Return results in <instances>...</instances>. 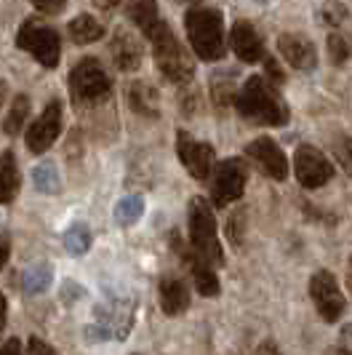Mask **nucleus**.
Instances as JSON below:
<instances>
[{
  "label": "nucleus",
  "mask_w": 352,
  "mask_h": 355,
  "mask_svg": "<svg viewBox=\"0 0 352 355\" xmlns=\"http://www.w3.org/2000/svg\"><path fill=\"white\" fill-rule=\"evenodd\" d=\"M238 112L259 125H285L288 123V107L283 105L281 94L272 89V83L264 75H251L240 94L235 96Z\"/></svg>",
  "instance_id": "f257e3e1"
},
{
  "label": "nucleus",
  "mask_w": 352,
  "mask_h": 355,
  "mask_svg": "<svg viewBox=\"0 0 352 355\" xmlns=\"http://www.w3.org/2000/svg\"><path fill=\"white\" fill-rule=\"evenodd\" d=\"M147 40H150V46H152V56H155L158 70L163 72L168 80H174L179 86L193 80V75H195L193 59H190L187 49L179 43V37L174 35V30H171L166 21H158V24L147 33Z\"/></svg>",
  "instance_id": "f03ea898"
},
{
  "label": "nucleus",
  "mask_w": 352,
  "mask_h": 355,
  "mask_svg": "<svg viewBox=\"0 0 352 355\" xmlns=\"http://www.w3.org/2000/svg\"><path fill=\"white\" fill-rule=\"evenodd\" d=\"M184 27H187V37L193 51L203 59V62H219L225 59V21L216 8H193L184 17Z\"/></svg>",
  "instance_id": "7ed1b4c3"
},
{
  "label": "nucleus",
  "mask_w": 352,
  "mask_h": 355,
  "mask_svg": "<svg viewBox=\"0 0 352 355\" xmlns=\"http://www.w3.org/2000/svg\"><path fill=\"white\" fill-rule=\"evenodd\" d=\"M190 243L193 249L206 257L211 265H225V254H222V243L216 238V219L206 198H193L190 200Z\"/></svg>",
  "instance_id": "20e7f679"
},
{
  "label": "nucleus",
  "mask_w": 352,
  "mask_h": 355,
  "mask_svg": "<svg viewBox=\"0 0 352 355\" xmlns=\"http://www.w3.org/2000/svg\"><path fill=\"white\" fill-rule=\"evenodd\" d=\"M112 80L96 56L80 59L70 72V94L78 105H96L109 96Z\"/></svg>",
  "instance_id": "39448f33"
},
{
  "label": "nucleus",
  "mask_w": 352,
  "mask_h": 355,
  "mask_svg": "<svg viewBox=\"0 0 352 355\" xmlns=\"http://www.w3.org/2000/svg\"><path fill=\"white\" fill-rule=\"evenodd\" d=\"M17 49L33 53L35 62H40L43 67H56L59 56H62V43H59V33L43 24L37 17H30L17 33Z\"/></svg>",
  "instance_id": "423d86ee"
},
{
  "label": "nucleus",
  "mask_w": 352,
  "mask_h": 355,
  "mask_svg": "<svg viewBox=\"0 0 352 355\" xmlns=\"http://www.w3.org/2000/svg\"><path fill=\"white\" fill-rule=\"evenodd\" d=\"M248 179V166L240 158H227L222 160L213 168V182H211V198L216 209H227L229 203H235L243 196Z\"/></svg>",
  "instance_id": "0eeeda50"
},
{
  "label": "nucleus",
  "mask_w": 352,
  "mask_h": 355,
  "mask_svg": "<svg viewBox=\"0 0 352 355\" xmlns=\"http://www.w3.org/2000/svg\"><path fill=\"white\" fill-rule=\"evenodd\" d=\"M294 168H297L299 184L307 187V190H317V187H323L326 182H331V177H334L331 160L326 158L317 147H313V144H301L299 150H297Z\"/></svg>",
  "instance_id": "6e6552de"
},
{
  "label": "nucleus",
  "mask_w": 352,
  "mask_h": 355,
  "mask_svg": "<svg viewBox=\"0 0 352 355\" xmlns=\"http://www.w3.org/2000/svg\"><path fill=\"white\" fill-rule=\"evenodd\" d=\"M310 297L315 302L320 318L326 323H336L339 315L344 313V294L339 291L336 278L328 270H317L310 281Z\"/></svg>",
  "instance_id": "1a4fd4ad"
},
{
  "label": "nucleus",
  "mask_w": 352,
  "mask_h": 355,
  "mask_svg": "<svg viewBox=\"0 0 352 355\" xmlns=\"http://www.w3.org/2000/svg\"><path fill=\"white\" fill-rule=\"evenodd\" d=\"M176 153H179V160L184 163V168L190 171V177L200 179V182H206V179L213 174V147L209 142H200V139H195L193 134H187V131H179V137H176Z\"/></svg>",
  "instance_id": "9d476101"
},
{
  "label": "nucleus",
  "mask_w": 352,
  "mask_h": 355,
  "mask_svg": "<svg viewBox=\"0 0 352 355\" xmlns=\"http://www.w3.org/2000/svg\"><path fill=\"white\" fill-rule=\"evenodd\" d=\"M171 243H174V251L179 254V259L190 267L193 281H195V288H197L203 297H219L222 286H219V278H216V272H213L211 262H209L206 257H200L195 249L184 246L179 235H171Z\"/></svg>",
  "instance_id": "9b49d317"
},
{
  "label": "nucleus",
  "mask_w": 352,
  "mask_h": 355,
  "mask_svg": "<svg viewBox=\"0 0 352 355\" xmlns=\"http://www.w3.org/2000/svg\"><path fill=\"white\" fill-rule=\"evenodd\" d=\"M59 134H62V102L51 99L46 105V110L40 112V118L27 128V147H30V153H35V155L46 153L59 139Z\"/></svg>",
  "instance_id": "f8f14e48"
},
{
  "label": "nucleus",
  "mask_w": 352,
  "mask_h": 355,
  "mask_svg": "<svg viewBox=\"0 0 352 355\" xmlns=\"http://www.w3.org/2000/svg\"><path fill=\"white\" fill-rule=\"evenodd\" d=\"M246 155L254 160V166L267 174L270 179H283L288 177V160H285V153H283L278 142L275 139H270V137H259V139H254V142L246 144Z\"/></svg>",
  "instance_id": "ddd939ff"
},
{
  "label": "nucleus",
  "mask_w": 352,
  "mask_h": 355,
  "mask_svg": "<svg viewBox=\"0 0 352 355\" xmlns=\"http://www.w3.org/2000/svg\"><path fill=\"white\" fill-rule=\"evenodd\" d=\"M229 43H232V51L240 62L246 64H256V62H264V43L256 27L248 24V21H235L232 24V33H229Z\"/></svg>",
  "instance_id": "4468645a"
},
{
  "label": "nucleus",
  "mask_w": 352,
  "mask_h": 355,
  "mask_svg": "<svg viewBox=\"0 0 352 355\" xmlns=\"http://www.w3.org/2000/svg\"><path fill=\"white\" fill-rule=\"evenodd\" d=\"M278 51H281V56L294 70H313L317 64L315 46L304 35H294V33L281 35L278 37Z\"/></svg>",
  "instance_id": "2eb2a0df"
},
{
  "label": "nucleus",
  "mask_w": 352,
  "mask_h": 355,
  "mask_svg": "<svg viewBox=\"0 0 352 355\" xmlns=\"http://www.w3.org/2000/svg\"><path fill=\"white\" fill-rule=\"evenodd\" d=\"M109 53H112V62L121 72H134L141 67V43L125 30L115 33L112 43H109Z\"/></svg>",
  "instance_id": "dca6fc26"
},
{
  "label": "nucleus",
  "mask_w": 352,
  "mask_h": 355,
  "mask_svg": "<svg viewBox=\"0 0 352 355\" xmlns=\"http://www.w3.org/2000/svg\"><path fill=\"white\" fill-rule=\"evenodd\" d=\"M160 310L166 315H182L187 313L190 307V288L182 278H174V275H166L160 278Z\"/></svg>",
  "instance_id": "f3484780"
},
{
  "label": "nucleus",
  "mask_w": 352,
  "mask_h": 355,
  "mask_svg": "<svg viewBox=\"0 0 352 355\" xmlns=\"http://www.w3.org/2000/svg\"><path fill=\"white\" fill-rule=\"evenodd\" d=\"M128 107L141 115V118H158L160 112V99L155 86L144 83V80H134L128 86Z\"/></svg>",
  "instance_id": "a211bd4d"
},
{
  "label": "nucleus",
  "mask_w": 352,
  "mask_h": 355,
  "mask_svg": "<svg viewBox=\"0 0 352 355\" xmlns=\"http://www.w3.org/2000/svg\"><path fill=\"white\" fill-rule=\"evenodd\" d=\"M19 187H21V177H19V166L14 153H3L0 155V206L11 203L17 198Z\"/></svg>",
  "instance_id": "6ab92c4d"
},
{
  "label": "nucleus",
  "mask_w": 352,
  "mask_h": 355,
  "mask_svg": "<svg viewBox=\"0 0 352 355\" xmlns=\"http://www.w3.org/2000/svg\"><path fill=\"white\" fill-rule=\"evenodd\" d=\"M67 35H70L75 43H96L99 37H105V24L96 17L80 14V17H75L70 24H67Z\"/></svg>",
  "instance_id": "aec40b11"
},
{
  "label": "nucleus",
  "mask_w": 352,
  "mask_h": 355,
  "mask_svg": "<svg viewBox=\"0 0 352 355\" xmlns=\"http://www.w3.org/2000/svg\"><path fill=\"white\" fill-rule=\"evenodd\" d=\"M125 11H128L131 21L139 27L144 35L160 21L158 3H155V0H125Z\"/></svg>",
  "instance_id": "412c9836"
},
{
  "label": "nucleus",
  "mask_w": 352,
  "mask_h": 355,
  "mask_svg": "<svg viewBox=\"0 0 352 355\" xmlns=\"http://www.w3.org/2000/svg\"><path fill=\"white\" fill-rule=\"evenodd\" d=\"M27 115H30V96H27V94H19L17 99H14V105H11V112H8L6 121H3V131H6L8 137H17L19 128L27 121Z\"/></svg>",
  "instance_id": "4be33fe9"
},
{
  "label": "nucleus",
  "mask_w": 352,
  "mask_h": 355,
  "mask_svg": "<svg viewBox=\"0 0 352 355\" xmlns=\"http://www.w3.org/2000/svg\"><path fill=\"white\" fill-rule=\"evenodd\" d=\"M211 99L219 107H227L235 102V83L229 72H219L211 78Z\"/></svg>",
  "instance_id": "5701e85b"
},
{
  "label": "nucleus",
  "mask_w": 352,
  "mask_h": 355,
  "mask_svg": "<svg viewBox=\"0 0 352 355\" xmlns=\"http://www.w3.org/2000/svg\"><path fill=\"white\" fill-rule=\"evenodd\" d=\"M51 286V265H35L24 272V291L27 294H40Z\"/></svg>",
  "instance_id": "b1692460"
},
{
  "label": "nucleus",
  "mask_w": 352,
  "mask_h": 355,
  "mask_svg": "<svg viewBox=\"0 0 352 355\" xmlns=\"http://www.w3.org/2000/svg\"><path fill=\"white\" fill-rule=\"evenodd\" d=\"M33 179H35V187L40 193H49V196L59 193V171H56L53 163H40V166H35Z\"/></svg>",
  "instance_id": "393cba45"
},
{
  "label": "nucleus",
  "mask_w": 352,
  "mask_h": 355,
  "mask_svg": "<svg viewBox=\"0 0 352 355\" xmlns=\"http://www.w3.org/2000/svg\"><path fill=\"white\" fill-rule=\"evenodd\" d=\"M64 246L70 254L75 257H80V254H86L91 249V232H88L86 225H72L70 230L64 232Z\"/></svg>",
  "instance_id": "a878e982"
},
{
  "label": "nucleus",
  "mask_w": 352,
  "mask_h": 355,
  "mask_svg": "<svg viewBox=\"0 0 352 355\" xmlns=\"http://www.w3.org/2000/svg\"><path fill=\"white\" fill-rule=\"evenodd\" d=\"M144 203H141V198L131 196V198H123L121 203H118V209H115V219H118V225H123V227H128V225H134V222H139L141 216V209Z\"/></svg>",
  "instance_id": "bb28decb"
},
{
  "label": "nucleus",
  "mask_w": 352,
  "mask_h": 355,
  "mask_svg": "<svg viewBox=\"0 0 352 355\" xmlns=\"http://www.w3.org/2000/svg\"><path fill=\"white\" fill-rule=\"evenodd\" d=\"M328 56H331L334 64H344L352 56L350 37L342 35V33H331V35H328Z\"/></svg>",
  "instance_id": "cd10ccee"
},
{
  "label": "nucleus",
  "mask_w": 352,
  "mask_h": 355,
  "mask_svg": "<svg viewBox=\"0 0 352 355\" xmlns=\"http://www.w3.org/2000/svg\"><path fill=\"white\" fill-rule=\"evenodd\" d=\"M334 155L339 160V166L344 168V174L352 177V137L342 134L334 139Z\"/></svg>",
  "instance_id": "c85d7f7f"
},
{
  "label": "nucleus",
  "mask_w": 352,
  "mask_h": 355,
  "mask_svg": "<svg viewBox=\"0 0 352 355\" xmlns=\"http://www.w3.org/2000/svg\"><path fill=\"white\" fill-rule=\"evenodd\" d=\"M347 19V8L342 6V3H328L326 8H323V21L326 24H342Z\"/></svg>",
  "instance_id": "c756f323"
},
{
  "label": "nucleus",
  "mask_w": 352,
  "mask_h": 355,
  "mask_svg": "<svg viewBox=\"0 0 352 355\" xmlns=\"http://www.w3.org/2000/svg\"><path fill=\"white\" fill-rule=\"evenodd\" d=\"M33 6H35L40 14H46V17H56V14H62L64 11V6H67V0H30Z\"/></svg>",
  "instance_id": "7c9ffc66"
},
{
  "label": "nucleus",
  "mask_w": 352,
  "mask_h": 355,
  "mask_svg": "<svg viewBox=\"0 0 352 355\" xmlns=\"http://www.w3.org/2000/svg\"><path fill=\"white\" fill-rule=\"evenodd\" d=\"M240 222H243V211H238L235 216H229V222H227V235H229V241H240Z\"/></svg>",
  "instance_id": "2f4dec72"
},
{
  "label": "nucleus",
  "mask_w": 352,
  "mask_h": 355,
  "mask_svg": "<svg viewBox=\"0 0 352 355\" xmlns=\"http://www.w3.org/2000/svg\"><path fill=\"white\" fill-rule=\"evenodd\" d=\"M8 257H11V238L6 232H0V270L6 267Z\"/></svg>",
  "instance_id": "473e14b6"
},
{
  "label": "nucleus",
  "mask_w": 352,
  "mask_h": 355,
  "mask_svg": "<svg viewBox=\"0 0 352 355\" xmlns=\"http://www.w3.org/2000/svg\"><path fill=\"white\" fill-rule=\"evenodd\" d=\"M27 353H33V355H37V353H56L51 345H46V342H40L37 337H33L30 339V345H27Z\"/></svg>",
  "instance_id": "72a5a7b5"
},
{
  "label": "nucleus",
  "mask_w": 352,
  "mask_h": 355,
  "mask_svg": "<svg viewBox=\"0 0 352 355\" xmlns=\"http://www.w3.org/2000/svg\"><path fill=\"white\" fill-rule=\"evenodd\" d=\"M264 64H267V75H270L275 83H283V80H285V75H283V70L278 67V62H272V59L264 56Z\"/></svg>",
  "instance_id": "f704fd0d"
},
{
  "label": "nucleus",
  "mask_w": 352,
  "mask_h": 355,
  "mask_svg": "<svg viewBox=\"0 0 352 355\" xmlns=\"http://www.w3.org/2000/svg\"><path fill=\"white\" fill-rule=\"evenodd\" d=\"M11 353H21L19 339H8L6 345H0V355H11Z\"/></svg>",
  "instance_id": "c9c22d12"
},
{
  "label": "nucleus",
  "mask_w": 352,
  "mask_h": 355,
  "mask_svg": "<svg viewBox=\"0 0 352 355\" xmlns=\"http://www.w3.org/2000/svg\"><path fill=\"white\" fill-rule=\"evenodd\" d=\"M6 315H8V302H6V297H3V291H0V334H3V329H6Z\"/></svg>",
  "instance_id": "e433bc0d"
},
{
  "label": "nucleus",
  "mask_w": 352,
  "mask_h": 355,
  "mask_svg": "<svg viewBox=\"0 0 352 355\" xmlns=\"http://www.w3.org/2000/svg\"><path fill=\"white\" fill-rule=\"evenodd\" d=\"M342 342H344V347L352 350V323H347V326L342 329Z\"/></svg>",
  "instance_id": "4c0bfd02"
},
{
  "label": "nucleus",
  "mask_w": 352,
  "mask_h": 355,
  "mask_svg": "<svg viewBox=\"0 0 352 355\" xmlns=\"http://www.w3.org/2000/svg\"><path fill=\"white\" fill-rule=\"evenodd\" d=\"M121 0H96V6H102V8H115Z\"/></svg>",
  "instance_id": "58836bf2"
},
{
  "label": "nucleus",
  "mask_w": 352,
  "mask_h": 355,
  "mask_svg": "<svg viewBox=\"0 0 352 355\" xmlns=\"http://www.w3.org/2000/svg\"><path fill=\"white\" fill-rule=\"evenodd\" d=\"M6 94H8V89H6V80L0 78V107H3V102H6Z\"/></svg>",
  "instance_id": "ea45409f"
},
{
  "label": "nucleus",
  "mask_w": 352,
  "mask_h": 355,
  "mask_svg": "<svg viewBox=\"0 0 352 355\" xmlns=\"http://www.w3.org/2000/svg\"><path fill=\"white\" fill-rule=\"evenodd\" d=\"M259 350H262V353H275V350H278V345H272V342H267V345H262Z\"/></svg>",
  "instance_id": "a19ab883"
},
{
  "label": "nucleus",
  "mask_w": 352,
  "mask_h": 355,
  "mask_svg": "<svg viewBox=\"0 0 352 355\" xmlns=\"http://www.w3.org/2000/svg\"><path fill=\"white\" fill-rule=\"evenodd\" d=\"M347 288H350L352 294V257H350V265H347Z\"/></svg>",
  "instance_id": "79ce46f5"
},
{
  "label": "nucleus",
  "mask_w": 352,
  "mask_h": 355,
  "mask_svg": "<svg viewBox=\"0 0 352 355\" xmlns=\"http://www.w3.org/2000/svg\"><path fill=\"white\" fill-rule=\"evenodd\" d=\"M182 3H187V6H195V3H200V0H182Z\"/></svg>",
  "instance_id": "37998d69"
}]
</instances>
